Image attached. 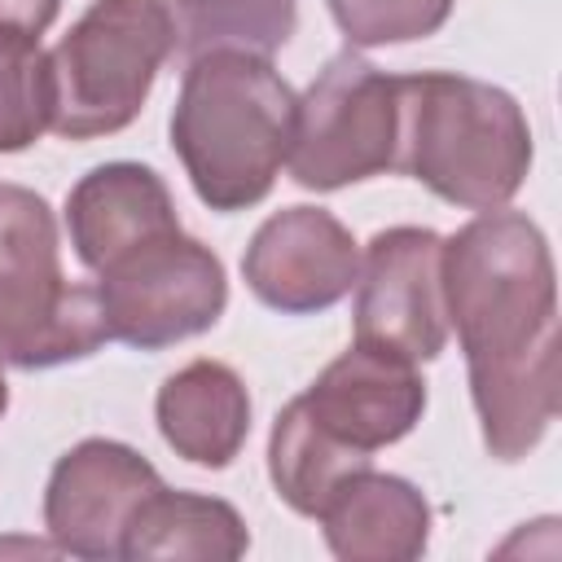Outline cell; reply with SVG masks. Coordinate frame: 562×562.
<instances>
[{"instance_id": "obj_12", "label": "cell", "mask_w": 562, "mask_h": 562, "mask_svg": "<svg viewBox=\"0 0 562 562\" xmlns=\"http://www.w3.org/2000/svg\"><path fill=\"white\" fill-rule=\"evenodd\" d=\"M66 228L79 263L88 272L110 268L127 250L180 233L171 189L154 167L140 162H101L66 198Z\"/></svg>"}, {"instance_id": "obj_18", "label": "cell", "mask_w": 562, "mask_h": 562, "mask_svg": "<svg viewBox=\"0 0 562 562\" xmlns=\"http://www.w3.org/2000/svg\"><path fill=\"white\" fill-rule=\"evenodd\" d=\"M53 132V66L40 44L0 40V154Z\"/></svg>"}, {"instance_id": "obj_9", "label": "cell", "mask_w": 562, "mask_h": 562, "mask_svg": "<svg viewBox=\"0 0 562 562\" xmlns=\"http://www.w3.org/2000/svg\"><path fill=\"white\" fill-rule=\"evenodd\" d=\"M162 487L158 470L119 439H83L57 457L44 487V527L57 553L119 558L140 501Z\"/></svg>"}, {"instance_id": "obj_15", "label": "cell", "mask_w": 562, "mask_h": 562, "mask_svg": "<svg viewBox=\"0 0 562 562\" xmlns=\"http://www.w3.org/2000/svg\"><path fill=\"white\" fill-rule=\"evenodd\" d=\"M250 549L241 514L220 496L154 487L123 531L119 558H206L233 562Z\"/></svg>"}, {"instance_id": "obj_10", "label": "cell", "mask_w": 562, "mask_h": 562, "mask_svg": "<svg viewBox=\"0 0 562 562\" xmlns=\"http://www.w3.org/2000/svg\"><path fill=\"white\" fill-rule=\"evenodd\" d=\"M360 272V246L342 220L321 206H285L268 215L246 255L241 277L250 294L285 316H307L342 303Z\"/></svg>"}, {"instance_id": "obj_21", "label": "cell", "mask_w": 562, "mask_h": 562, "mask_svg": "<svg viewBox=\"0 0 562 562\" xmlns=\"http://www.w3.org/2000/svg\"><path fill=\"white\" fill-rule=\"evenodd\" d=\"M9 408V382H4V356H0V417Z\"/></svg>"}, {"instance_id": "obj_5", "label": "cell", "mask_w": 562, "mask_h": 562, "mask_svg": "<svg viewBox=\"0 0 562 562\" xmlns=\"http://www.w3.org/2000/svg\"><path fill=\"white\" fill-rule=\"evenodd\" d=\"M176 53L167 0H92L48 53L53 66V132L92 140L123 132Z\"/></svg>"}, {"instance_id": "obj_13", "label": "cell", "mask_w": 562, "mask_h": 562, "mask_svg": "<svg viewBox=\"0 0 562 562\" xmlns=\"http://www.w3.org/2000/svg\"><path fill=\"white\" fill-rule=\"evenodd\" d=\"M316 518L329 553L342 562H408L430 540L426 496L408 479L378 474L373 465L351 474Z\"/></svg>"}, {"instance_id": "obj_7", "label": "cell", "mask_w": 562, "mask_h": 562, "mask_svg": "<svg viewBox=\"0 0 562 562\" xmlns=\"http://www.w3.org/2000/svg\"><path fill=\"white\" fill-rule=\"evenodd\" d=\"M294 184L334 193L395 167V75L338 53L299 97L285 158Z\"/></svg>"}, {"instance_id": "obj_1", "label": "cell", "mask_w": 562, "mask_h": 562, "mask_svg": "<svg viewBox=\"0 0 562 562\" xmlns=\"http://www.w3.org/2000/svg\"><path fill=\"white\" fill-rule=\"evenodd\" d=\"M443 303L470 373L483 443L522 461L558 417V277L522 211H483L443 241Z\"/></svg>"}, {"instance_id": "obj_4", "label": "cell", "mask_w": 562, "mask_h": 562, "mask_svg": "<svg viewBox=\"0 0 562 562\" xmlns=\"http://www.w3.org/2000/svg\"><path fill=\"white\" fill-rule=\"evenodd\" d=\"M97 285L61 272L53 206L0 180V356L18 369L83 360L105 342Z\"/></svg>"}, {"instance_id": "obj_16", "label": "cell", "mask_w": 562, "mask_h": 562, "mask_svg": "<svg viewBox=\"0 0 562 562\" xmlns=\"http://www.w3.org/2000/svg\"><path fill=\"white\" fill-rule=\"evenodd\" d=\"M373 457L369 452H356L347 448L342 439H334L307 408L303 400L294 395L277 422H272V435H268V474H272V487L277 496L303 514V518H316L325 509V501L360 470H369Z\"/></svg>"}, {"instance_id": "obj_14", "label": "cell", "mask_w": 562, "mask_h": 562, "mask_svg": "<svg viewBox=\"0 0 562 562\" xmlns=\"http://www.w3.org/2000/svg\"><path fill=\"white\" fill-rule=\"evenodd\" d=\"M154 417L176 457L224 470L250 435V395L224 360H189L158 386Z\"/></svg>"}, {"instance_id": "obj_3", "label": "cell", "mask_w": 562, "mask_h": 562, "mask_svg": "<svg viewBox=\"0 0 562 562\" xmlns=\"http://www.w3.org/2000/svg\"><path fill=\"white\" fill-rule=\"evenodd\" d=\"M395 167L465 211L505 206L531 171L522 105L452 70L395 75Z\"/></svg>"}, {"instance_id": "obj_2", "label": "cell", "mask_w": 562, "mask_h": 562, "mask_svg": "<svg viewBox=\"0 0 562 562\" xmlns=\"http://www.w3.org/2000/svg\"><path fill=\"white\" fill-rule=\"evenodd\" d=\"M299 97L268 57L202 53L180 79L171 149L211 211L263 202L290 158Z\"/></svg>"}, {"instance_id": "obj_11", "label": "cell", "mask_w": 562, "mask_h": 562, "mask_svg": "<svg viewBox=\"0 0 562 562\" xmlns=\"http://www.w3.org/2000/svg\"><path fill=\"white\" fill-rule=\"evenodd\" d=\"M299 400L334 439L373 457L422 422L426 382L413 360L369 342H351L316 373V382Z\"/></svg>"}, {"instance_id": "obj_6", "label": "cell", "mask_w": 562, "mask_h": 562, "mask_svg": "<svg viewBox=\"0 0 562 562\" xmlns=\"http://www.w3.org/2000/svg\"><path fill=\"white\" fill-rule=\"evenodd\" d=\"M97 303L105 334L136 351H162L206 334L228 303V277L211 246L198 237H154L97 272Z\"/></svg>"}, {"instance_id": "obj_8", "label": "cell", "mask_w": 562, "mask_h": 562, "mask_svg": "<svg viewBox=\"0 0 562 562\" xmlns=\"http://www.w3.org/2000/svg\"><path fill=\"white\" fill-rule=\"evenodd\" d=\"M356 342L395 351L413 364L448 342L443 237L417 224L373 233L356 272Z\"/></svg>"}, {"instance_id": "obj_20", "label": "cell", "mask_w": 562, "mask_h": 562, "mask_svg": "<svg viewBox=\"0 0 562 562\" xmlns=\"http://www.w3.org/2000/svg\"><path fill=\"white\" fill-rule=\"evenodd\" d=\"M61 0H0V40L40 44V35L53 26Z\"/></svg>"}, {"instance_id": "obj_17", "label": "cell", "mask_w": 562, "mask_h": 562, "mask_svg": "<svg viewBox=\"0 0 562 562\" xmlns=\"http://www.w3.org/2000/svg\"><path fill=\"white\" fill-rule=\"evenodd\" d=\"M176 48L193 61L202 53L272 57L299 26L294 0H167Z\"/></svg>"}, {"instance_id": "obj_19", "label": "cell", "mask_w": 562, "mask_h": 562, "mask_svg": "<svg viewBox=\"0 0 562 562\" xmlns=\"http://www.w3.org/2000/svg\"><path fill=\"white\" fill-rule=\"evenodd\" d=\"M457 0H329V13L347 44L356 48H382V44H408L435 35Z\"/></svg>"}]
</instances>
